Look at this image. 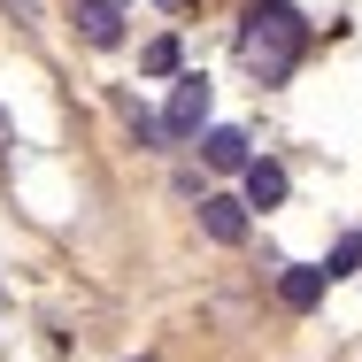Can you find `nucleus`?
<instances>
[{
	"label": "nucleus",
	"mask_w": 362,
	"mask_h": 362,
	"mask_svg": "<svg viewBox=\"0 0 362 362\" xmlns=\"http://www.w3.org/2000/svg\"><path fill=\"white\" fill-rule=\"evenodd\" d=\"M300 47H308V23H300L293 0H262V8H247V23H239V62L262 77V85H286L293 62H300Z\"/></svg>",
	"instance_id": "1"
},
{
	"label": "nucleus",
	"mask_w": 362,
	"mask_h": 362,
	"mask_svg": "<svg viewBox=\"0 0 362 362\" xmlns=\"http://www.w3.org/2000/svg\"><path fill=\"white\" fill-rule=\"evenodd\" d=\"M201 124H209V77H201V70H185L177 85H170V108H162V132H170V139H193Z\"/></svg>",
	"instance_id": "2"
},
{
	"label": "nucleus",
	"mask_w": 362,
	"mask_h": 362,
	"mask_svg": "<svg viewBox=\"0 0 362 362\" xmlns=\"http://www.w3.org/2000/svg\"><path fill=\"white\" fill-rule=\"evenodd\" d=\"M77 39L85 47H124V0H77Z\"/></svg>",
	"instance_id": "3"
},
{
	"label": "nucleus",
	"mask_w": 362,
	"mask_h": 362,
	"mask_svg": "<svg viewBox=\"0 0 362 362\" xmlns=\"http://www.w3.org/2000/svg\"><path fill=\"white\" fill-rule=\"evenodd\" d=\"M201 231H209L216 247H239V239H247V201H231V193H201Z\"/></svg>",
	"instance_id": "4"
},
{
	"label": "nucleus",
	"mask_w": 362,
	"mask_h": 362,
	"mask_svg": "<svg viewBox=\"0 0 362 362\" xmlns=\"http://www.w3.org/2000/svg\"><path fill=\"white\" fill-rule=\"evenodd\" d=\"M239 177H247V209H286L293 177L278 170V162H255V154H247V170H239Z\"/></svg>",
	"instance_id": "5"
},
{
	"label": "nucleus",
	"mask_w": 362,
	"mask_h": 362,
	"mask_svg": "<svg viewBox=\"0 0 362 362\" xmlns=\"http://www.w3.org/2000/svg\"><path fill=\"white\" fill-rule=\"evenodd\" d=\"M201 162H209V170H247V132H231V124H201Z\"/></svg>",
	"instance_id": "6"
},
{
	"label": "nucleus",
	"mask_w": 362,
	"mask_h": 362,
	"mask_svg": "<svg viewBox=\"0 0 362 362\" xmlns=\"http://www.w3.org/2000/svg\"><path fill=\"white\" fill-rule=\"evenodd\" d=\"M324 286H332L324 270H286V278H278V300H286V308H316Z\"/></svg>",
	"instance_id": "7"
},
{
	"label": "nucleus",
	"mask_w": 362,
	"mask_h": 362,
	"mask_svg": "<svg viewBox=\"0 0 362 362\" xmlns=\"http://www.w3.org/2000/svg\"><path fill=\"white\" fill-rule=\"evenodd\" d=\"M139 70H146V77H177V39H170V31L139 47Z\"/></svg>",
	"instance_id": "8"
},
{
	"label": "nucleus",
	"mask_w": 362,
	"mask_h": 362,
	"mask_svg": "<svg viewBox=\"0 0 362 362\" xmlns=\"http://www.w3.org/2000/svg\"><path fill=\"white\" fill-rule=\"evenodd\" d=\"M132 132H139V146H162V139H170V132H162V116L139 108V100H132Z\"/></svg>",
	"instance_id": "9"
},
{
	"label": "nucleus",
	"mask_w": 362,
	"mask_h": 362,
	"mask_svg": "<svg viewBox=\"0 0 362 362\" xmlns=\"http://www.w3.org/2000/svg\"><path fill=\"white\" fill-rule=\"evenodd\" d=\"M362 262V231H347V239H339V255H332V270H324V278H347V270H355Z\"/></svg>",
	"instance_id": "10"
},
{
	"label": "nucleus",
	"mask_w": 362,
	"mask_h": 362,
	"mask_svg": "<svg viewBox=\"0 0 362 362\" xmlns=\"http://www.w3.org/2000/svg\"><path fill=\"white\" fill-rule=\"evenodd\" d=\"M0 8H8L16 23H47V0H0Z\"/></svg>",
	"instance_id": "11"
},
{
	"label": "nucleus",
	"mask_w": 362,
	"mask_h": 362,
	"mask_svg": "<svg viewBox=\"0 0 362 362\" xmlns=\"http://www.w3.org/2000/svg\"><path fill=\"white\" fill-rule=\"evenodd\" d=\"M8 146H16V132H8V116H0V154H8Z\"/></svg>",
	"instance_id": "12"
}]
</instances>
